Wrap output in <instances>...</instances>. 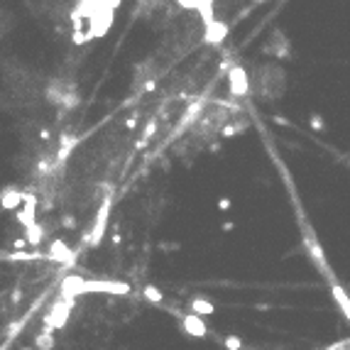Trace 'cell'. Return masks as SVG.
Listing matches in <instances>:
<instances>
[{
	"label": "cell",
	"instance_id": "cell-2",
	"mask_svg": "<svg viewBox=\"0 0 350 350\" xmlns=\"http://www.w3.org/2000/svg\"><path fill=\"white\" fill-rule=\"evenodd\" d=\"M71 309H74L71 299H59L57 304L49 309V314L45 316V331H59V328L67 326L69 316H71Z\"/></svg>",
	"mask_w": 350,
	"mask_h": 350
},
{
	"label": "cell",
	"instance_id": "cell-21",
	"mask_svg": "<svg viewBox=\"0 0 350 350\" xmlns=\"http://www.w3.org/2000/svg\"><path fill=\"white\" fill-rule=\"evenodd\" d=\"M252 3H262V0H252Z\"/></svg>",
	"mask_w": 350,
	"mask_h": 350
},
{
	"label": "cell",
	"instance_id": "cell-9",
	"mask_svg": "<svg viewBox=\"0 0 350 350\" xmlns=\"http://www.w3.org/2000/svg\"><path fill=\"white\" fill-rule=\"evenodd\" d=\"M49 257L67 265V262L74 260V252L69 250V245L64 243V240H52V245H49Z\"/></svg>",
	"mask_w": 350,
	"mask_h": 350
},
{
	"label": "cell",
	"instance_id": "cell-20",
	"mask_svg": "<svg viewBox=\"0 0 350 350\" xmlns=\"http://www.w3.org/2000/svg\"><path fill=\"white\" fill-rule=\"evenodd\" d=\"M221 228H223V230H226V233H228V230H233V228H235V223H223V226H221Z\"/></svg>",
	"mask_w": 350,
	"mask_h": 350
},
{
	"label": "cell",
	"instance_id": "cell-10",
	"mask_svg": "<svg viewBox=\"0 0 350 350\" xmlns=\"http://www.w3.org/2000/svg\"><path fill=\"white\" fill-rule=\"evenodd\" d=\"M226 34H228V27L221 20H211V23L206 25V39L211 45H221L226 39Z\"/></svg>",
	"mask_w": 350,
	"mask_h": 350
},
{
	"label": "cell",
	"instance_id": "cell-17",
	"mask_svg": "<svg viewBox=\"0 0 350 350\" xmlns=\"http://www.w3.org/2000/svg\"><path fill=\"white\" fill-rule=\"evenodd\" d=\"M309 125H311L316 133H323V130H326V123H323V118H321L318 113H311V118H309Z\"/></svg>",
	"mask_w": 350,
	"mask_h": 350
},
{
	"label": "cell",
	"instance_id": "cell-4",
	"mask_svg": "<svg viewBox=\"0 0 350 350\" xmlns=\"http://www.w3.org/2000/svg\"><path fill=\"white\" fill-rule=\"evenodd\" d=\"M228 89L233 96H248L250 93V79L248 71L243 67H233L228 71Z\"/></svg>",
	"mask_w": 350,
	"mask_h": 350
},
{
	"label": "cell",
	"instance_id": "cell-19",
	"mask_svg": "<svg viewBox=\"0 0 350 350\" xmlns=\"http://www.w3.org/2000/svg\"><path fill=\"white\" fill-rule=\"evenodd\" d=\"M230 206H233L230 199H221V201H218V208H221V211H230Z\"/></svg>",
	"mask_w": 350,
	"mask_h": 350
},
{
	"label": "cell",
	"instance_id": "cell-18",
	"mask_svg": "<svg viewBox=\"0 0 350 350\" xmlns=\"http://www.w3.org/2000/svg\"><path fill=\"white\" fill-rule=\"evenodd\" d=\"M223 345H226L228 350H243V340L237 338V336H226Z\"/></svg>",
	"mask_w": 350,
	"mask_h": 350
},
{
	"label": "cell",
	"instance_id": "cell-11",
	"mask_svg": "<svg viewBox=\"0 0 350 350\" xmlns=\"http://www.w3.org/2000/svg\"><path fill=\"white\" fill-rule=\"evenodd\" d=\"M189 309H191V314H196V316H211L215 311V306L208 301V299H191V304H189Z\"/></svg>",
	"mask_w": 350,
	"mask_h": 350
},
{
	"label": "cell",
	"instance_id": "cell-1",
	"mask_svg": "<svg viewBox=\"0 0 350 350\" xmlns=\"http://www.w3.org/2000/svg\"><path fill=\"white\" fill-rule=\"evenodd\" d=\"M45 96L47 101L52 103L54 108H59V111H71V108L79 105V91L67 79H54L47 86Z\"/></svg>",
	"mask_w": 350,
	"mask_h": 350
},
{
	"label": "cell",
	"instance_id": "cell-14",
	"mask_svg": "<svg viewBox=\"0 0 350 350\" xmlns=\"http://www.w3.org/2000/svg\"><path fill=\"white\" fill-rule=\"evenodd\" d=\"M245 127H248L245 120H240V123H235V125H223V127H221V135L223 137H235L237 133H243Z\"/></svg>",
	"mask_w": 350,
	"mask_h": 350
},
{
	"label": "cell",
	"instance_id": "cell-5",
	"mask_svg": "<svg viewBox=\"0 0 350 350\" xmlns=\"http://www.w3.org/2000/svg\"><path fill=\"white\" fill-rule=\"evenodd\" d=\"M181 328H184V333H189L193 338H206L208 336V328H206L204 318L196 316V314H186L184 321H181Z\"/></svg>",
	"mask_w": 350,
	"mask_h": 350
},
{
	"label": "cell",
	"instance_id": "cell-15",
	"mask_svg": "<svg viewBox=\"0 0 350 350\" xmlns=\"http://www.w3.org/2000/svg\"><path fill=\"white\" fill-rule=\"evenodd\" d=\"M12 23H15V20H12V15H10V12H8V10H3V8H0V37H5V34L10 32Z\"/></svg>",
	"mask_w": 350,
	"mask_h": 350
},
{
	"label": "cell",
	"instance_id": "cell-16",
	"mask_svg": "<svg viewBox=\"0 0 350 350\" xmlns=\"http://www.w3.org/2000/svg\"><path fill=\"white\" fill-rule=\"evenodd\" d=\"M145 299H149V301H152V304H162V301H164V296H162V292H159L157 287H152V284H147L145 287Z\"/></svg>",
	"mask_w": 350,
	"mask_h": 350
},
{
	"label": "cell",
	"instance_id": "cell-6",
	"mask_svg": "<svg viewBox=\"0 0 350 350\" xmlns=\"http://www.w3.org/2000/svg\"><path fill=\"white\" fill-rule=\"evenodd\" d=\"M105 223H108V201L101 206V211L96 215V223H93V233L89 235V243L91 245H98L101 243L103 233H105Z\"/></svg>",
	"mask_w": 350,
	"mask_h": 350
},
{
	"label": "cell",
	"instance_id": "cell-7",
	"mask_svg": "<svg viewBox=\"0 0 350 350\" xmlns=\"http://www.w3.org/2000/svg\"><path fill=\"white\" fill-rule=\"evenodd\" d=\"M331 296H333V301H336L338 309L343 311V316L350 321V294L345 292L338 282H331Z\"/></svg>",
	"mask_w": 350,
	"mask_h": 350
},
{
	"label": "cell",
	"instance_id": "cell-8",
	"mask_svg": "<svg viewBox=\"0 0 350 350\" xmlns=\"http://www.w3.org/2000/svg\"><path fill=\"white\" fill-rule=\"evenodd\" d=\"M25 201V193L17 191V189H5V191L0 193V206L5 208V211H17Z\"/></svg>",
	"mask_w": 350,
	"mask_h": 350
},
{
	"label": "cell",
	"instance_id": "cell-3",
	"mask_svg": "<svg viewBox=\"0 0 350 350\" xmlns=\"http://www.w3.org/2000/svg\"><path fill=\"white\" fill-rule=\"evenodd\" d=\"M93 292H103V294H127L130 292V284L125 282H108V279H83L79 289L81 294H93Z\"/></svg>",
	"mask_w": 350,
	"mask_h": 350
},
{
	"label": "cell",
	"instance_id": "cell-13",
	"mask_svg": "<svg viewBox=\"0 0 350 350\" xmlns=\"http://www.w3.org/2000/svg\"><path fill=\"white\" fill-rule=\"evenodd\" d=\"M34 348H39V350H52L54 348V336H52V331H42V333H37V336H34Z\"/></svg>",
	"mask_w": 350,
	"mask_h": 350
},
{
	"label": "cell",
	"instance_id": "cell-12",
	"mask_svg": "<svg viewBox=\"0 0 350 350\" xmlns=\"http://www.w3.org/2000/svg\"><path fill=\"white\" fill-rule=\"evenodd\" d=\"M25 235H27V243L37 248V245L45 240V226H39V223H32V226L25 228Z\"/></svg>",
	"mask_w": 350,
	"mask_h": 350
}]
</instances>
